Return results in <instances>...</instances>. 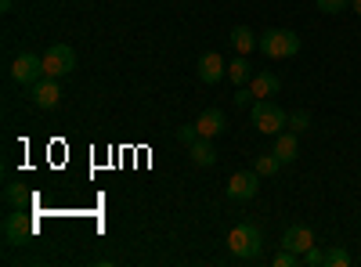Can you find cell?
Wrapping results in <instances>:
<instances>
[{
	"label": "cell",
	"mask_w": 361,
	"mask_h": 267,
	"mask_svg": "<svg viewBox=\"0 0 361 267\" xmlns=\"http://www.w3.org/2000/svg\"><path fill=\"white\" fill-rule=\"evenodd\" d=\"M76 69V51L69 44H51L47 54H44V73L54 76V80H62Z\"/></svg>",
	"instance_id": "cell-7"
},
{
	"label": "cell",
	"mask_w": 361,
	"mask_h": 267,
	"mask_svg": "<svg viewBox=\"0 0 361 267\" xmlns=\"http://www.w3.org/2000/svg\"><path fill=\"white\" fill-rule=\"evenodd\" d=\"M260 246H264V235L253 221H243L228 231V253L235 260H257L260 256Z\"/></svg>",
	"instance_id": "cell-1"
},
{
	"label": "cell",
	"mask_w": 361,
	"mask_h": 267,
	"mask_svg": "<svg viewBox=\"0 0 361 267\" xmlns=\"http://www.w3.org/2000/svg\"><path fill=\"white\" fill-rule=\"evenodd\" d=\"M228 80H231L235 87H250L253 69H250V62H246V54H238L235 62H228Z\"/></svg>",
	"instance_id": "cell-17"
},
{
	"label": "cell",
	"mask_w": 361,
	"mask_h": 267,
	"mask_svg": "<svg viewBox=\"0 0 361 267\" xmlns=\"http://www.w3.org/2000/svg\"><path fill=\"white\" fill-rule=\"evenodd\" d=\"M325 267H350V253H347L343 246L325 249Z\"/></svg>",
	"instance_id": "cell-19"
},
{
	"label": "cell",
	"mask_w": 361,
	"mask_h": 267,
	"mask_svg": "<svg viewBox=\"0 0 361 267\" xmlns=\"http://www.w3.org/2000/svg\"><path fill=\"white\" fill-rule=\"evenodd\" d=\"M29 94H33V105L37 108L51 112V108L62 105V83H58L54 76H44V80H37L33 87H29Z\"/></svg>",
	"instance_id": "cell-8"
},
{
	"label": "cell",
	"mask_w": 361,
	"mask_h": 267,
	"mask_svg": "<svg viewBox=\"0 0 361 267\" xmlns=\"http://www.w3.org/2000/svg\"><path fill=\"white\" fill-rule=\"evenodd\" d=\"M195 127H199V137H221L224 130H228V123H224V112L221 108H206L199 120H195Z\"/></svg>",
	"instance_id": "cell-11"
},
{
	"label": "cell",
	"mask_w": 361,
	"mask_h": 267,
	"mask_svg": "<svg viewBox=\"0 0 361 267\" xmlns=\"http://www.w3.org/2000/svg\"><path fill=\"white\" fill-rule=\"evenodd\" d=\"M257 51L267 54V58H293L300 51V37L293 33V29H267V33L260 37V44H257Z\"/></svg>",
	"instance_id": "cell-4"
},
{
	"label": "cell",
	"mask_w": 361,
	"mask_h": 267,
	"mask_svg": "<svg viewBox=\"0 0 361 267\" xmlns=\"http://www.w3.org/2000/svg\"><path fill=\"white\" fill-rule=\"evenodd\" d=\"M257 192H260V173L257 170H238L224 185V195L231 202H250V199H257Z\"/></svg>",
	"instance_id": "cell-6"
},
{
	"label": "cell",
	"mask_w": 361,
	"mask_h": 267,
	"mask_svg": "<svg viewBox=\"0 0 361 267\" xmlns=\"http://www.w3.org/2000/svg\"><path fill=\"white\" fill-rule=\"evenodd\" d=\"M296 263H300V253H293V249H279L275 267H296Z\"/></svg>",
	"instance_id": "cell-23"
},
{
	"label": "cell",
	"mask_w": 361,
	"mask_h": 267,
	"mask_svg": "<svg viewBox=\"0 0 361 267\" xmlns=\"http://www.w3.org/2000/svg\"><path fill=\"white\" fill-rule=\"evenodd\" d=\"M11 8H15V0H0V11H4V15H8Z\"/></svg>",
	"instance_id": "cell-26"
},
{
	"label": "cell",
	"mask_w": 361,
	"mask_h": 267,
	"mask_svg": "<svg viewBox=\"0 0 361 267\" xmlns=\"http://www.w3.org/2000/svg\"><path fill=\"white\" fill-rule=\"evenodd\" d=\"M195 137H199V127H195V123H188V127H177V141H180V144H192Z\"/></svg>",
	"instance_id": "cell-24"
},
{
	"label": "cell",
	"mask_w": 361,
	"mask_h": 267,
	"mask_svg": "<svg viewBox=\"0 0 361 267\" xmlns=\"http://www.w3.org/2000/svg\"><path fill=\"white\" fill-rule=\"evenodd\" d=\"M47 73H44V58L40 54H33V51H22L15 62H11V80L18 83V87H33L37 80H44Z\"/></svg>",
	"instance_id": "cell-5"
},
{
	"label": "cell",
	"mask_w": 361,
	"mask_h": 267,
	"mask_svg": "<svg viewBox=\"0 0 361 267\" xmlns=\"http://www.w3.org/2000/svg\"><path fill=\"white\" fill-rule=\"evenodd\" d=\"M195 73H199V80H202V83H221V80L228 76V62H224V54H217V51H206V54L199 58Z\"/></svg>",
	"instance_id": "cell-9"
},
{
	"label": "cell",
	"mask_w": 361,
	"mask_h": 267,
	"mask_svg": "<svg viewBox=\"0 0 361 267\" xmlns=\"http://www.w3.org/2000/svg\"><path fill=\"white\" fill-rule=\"evenodd\" d=\"M37 221H33V213L29 210H11L8 217H4V242L8 246H25V242H33L37 239Z\"/></svg>",
	"instance_id": "cell-3"
},
{
	"label": "cell",
	"mask_w": 361,
	"mask_h": 267,
	"mask_svg": "<svg viewBox=\"0 0 361 267\" xmlns=\"http://www.w3.org/2000/svg\"><path fill=\"white\" fill-rule=\"evenodd\" d=\"M257 44H260V37H253V29H246V25H235L231 29V47L238 54H253Z\"/></svg>",
	"instance_id": "cell-16"
},
{
	"label": "cell",
	"mask_w": 361,
	"mask_h": 267,
	"mask_svg": "<svg viewBox=\"0 0 361 267\" xmlns=\"http://www.w3.org/2000/svg\"><path fill=\"white\" fill-rule=\"evenodd\" d=\"M289 130H296V134H304V130H311V116H307L304 108H296V112H289Z\"/></svg>",
	"instance_id": "cell-21"
},
{
	"label": "cell",
	"mask_w": 361,
	"mask_h": 267,
	"mask_svg": "<svg viewBox=\"0 0 361 267\" xmlns=\"http://www.w3.org/2000/svg\"><path fill=\"white\" fill-rule=\"evenodd\" d=\"M354 4V0H314V8L322 11V15H340V11H347Z\"/></svg>",
	"instance_id": "cell-20"
},
{
	"label": "cell",
	"mask_w": 361,
	"mask_h": 267,
	"mask_svg": "<svg viewBox=\"0 0 361 267\" xmlns=\"http://www.w3.org/2000/svg\"><path fill=\"white\" fill-rule=\"evenodd\" d=\"M4 202L11 206V210H29V206L37 202V195L29 192V188H22V185H8L4 188Z\"/></svg>",
	"instance_id": "cell-15"
},
{
	"label": "cell",
	"mask_w": 361,
	"mask_h": 267,
	"mask_svg": "<svg viewBox=\"0 0 361 267\" xmlns=\"http://www.w3.org/2000/svg\"><path fill=\"white\" fill-rule=\"evenodd\" d=\"M188 156H192L195 166H214V163H217V148L209 144V137H195V141L188 144Z\"/></svg>",
	"instance_id": "cell-14"
},
{
	"label": "cell",
	"mask_w": 361,
	"mask_h": 267,
	"mask_svg": "<svg viewBox=\"0 0 361 267\" xmlns=\"http://www.w3.org/2000/svg\"><path fill=\"white\" fill-rule=\"evenodd\" d=\"M250 91H253V98H275L282 91V80L275 73H257L250 80Z\"/></svg>",
	"instance_id": "cell-12"
},
{
	"label": "cell",
	"mask_w": 361,
	"mask_h": 267,
	"mask_svg": "<svg viewBox=\"0 0 361 267\" xmlns=\"http://www.w3.org/2000/svg\"><path fill=\"white\" fill-rule=\"evenodd\" d=\"M350 8H354V11H357V15H361V0H354V4H350Z\"/></svg>",
	"instance_id": "cell-27"
},
{
	"label": "cell",
	"mask_w": 361,
	"mask_h": 267,
	"mask_svg": "<svg viewBox=\"0 0 361 267\" xmlns=\"http://www.w3.org/2000/svg\"><path fill=\"white\" fill-rule=\"evenodd\" d=\"M253 127L260 130V134H282V127H289V112L282 108V105H275L271 98H257L253 101Z\"/></svg>",
	"instance_id": "cell-2"
},
{
	"label": "cell",
	"mask_w": 361,
	"mask_h": 267,
	"mask_svg": "<svg viewBox=\"0 0 361 267\" xmlns=\"http://www.w3.org/2000/svg\"><path fill=\"white\" fill-rule=\"evenodd\" d=\"M275 156L282 159V166H286V163H293V159L300 156L296 130H282V134H275Z\"/></svg>",
	"instance_id": "cell-13"
},
{
	"label": "cell",
	"mask_w": 361,
	"mask_h": 267,
	"mask_svg": "<svg viewBox=\"0 0 361 267\" xmlns=\"http://www.w3.org/2000/svg\"><path fill=\"white\" fill-rule=\"evenodd\" d=\"M300 263H307V267H325V249H318V246H311L304 256H300Z\"/></svg>",
	"instance_id": "cell-22"
},
{
	"label": "cell",
	"mask_w": 361,
	"mask_h": 267,
	"mask_svg": "<svg viewBox=\"0 0 361 267\" xmlns=\"http://www.w3.org/2000/svg\"><path fill=\"white\" fill-rule=\"evenodd\" d=\"M311 246H314V231H311L307 224H289V228L282 231V249H293V253L304 256Z\"/></svg>",
	"instance_id": "cell-10"
},
{
	"label": "cell",
	"mask_w": 361,
	"mask_h": 267,
	"mask_svg": "<svg viewBox=\"0 0 361 267\" xmlns=\"http://www.w3.org/2000/svg\"><path fill=\"white\" fill-rule=\"evenodd\" d=\"M250 101H253V91H250V87H238V91H235V105H238V108H246Z\"/></svg>",
	"instance_id": "cell-25"
},
{
	"label": "cell",
	"mask_w": 361,
	"mask_h": 267,
	"mask_svg": "<svg viewBox=\"0 0 361 267\" xmlns=\"http://www.w3.org/2000/svg\"><path fill=\"white\" fill-rule=\"evenodd\" d=\"M253 170H257L260 177H275V173L282 170V159H279L275 152H271V156H257V159H253Z\"/></svg>",
	"instance_id": "cell-18"
}]
</instances>
